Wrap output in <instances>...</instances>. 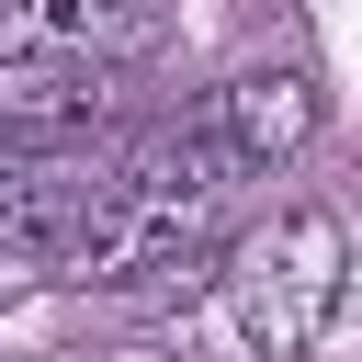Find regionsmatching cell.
I'll use <instances>...</instances> for the list:
<instances>
[{"mask_svg":"<svg viewBox=\"0 0 362 362\" xmlns=\"http://www.w3.org/2000/svg\"><path fill=\"white\" fill-rule=\"evenodd\" d=\"M158 23L147 0H0V57H68V68H124L147 57Z\"/></svg>","mask_w":362,"mask_h":362,"instance_id":"3","label":"cell"},{"mask_svg":"<svg viewBox=\"0 0 362 362\" xmlns=\"http://www.w3.org/2000/svg\"><path fill=\"white\" fill-rule=\"evenodd\" d=\"M23 283H34V272H23V260H11V249H0V305H11V294H23Z\"/></svg>","mask_w":362,"mask_h":362,"instance_id":"5","label":"cell"},{"mask_svg":"<svg viewBox=\"0 0 362 362\" xmlns=\"http://www.w3.org/2000/svg\"><path fill=\"white\" fill-rule=\"evenodd\" d=\"M204 136H215V158L238 170V181H272V170H294L305 147H317V124H328V90L305 79V68H238L204 113H192Z\"/></svg>","mask_w":362,"mask_h":362,"instance_id":"2","label":"cell"},{"mask_svg":"<svg viewBox=\"0 0 362 362\" xmlns=\"http://www.w3.org/2000/svg\"><path fill=\"white\" fill-rule=\"evenodd\" d=\"M90 362H192L181 339H124V351H90Z\"/></svg>","mask_w":362,"mask_h":362,"instance_id":"4","label":"cell"},{"mask_svg":"<svg viewBox=\"0 0 362 362\" xmlns=\"http://www.w3.org/2000/svg\"><path fill=\"white\" fill-rule=\"evenodd\" d=\"M215 283H226V317H238V339L260 362H305L351 305V238H339L328 204H294L260 238H238Z\"/></svg>","mask_w":362,"mask_h":362,"instance_id":"1","label":"cell"}]
</instances>
